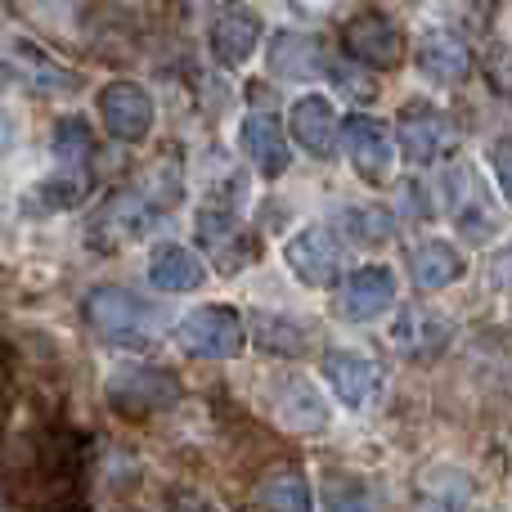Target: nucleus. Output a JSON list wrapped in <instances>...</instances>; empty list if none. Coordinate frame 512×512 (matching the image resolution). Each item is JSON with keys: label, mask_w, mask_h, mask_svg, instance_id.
I'll use <instances>...</instances> for the list:
<instances>
[{"label": "nucleus", "mask_w": 512, "mask_h": 512, "mask_svg": "<svg viewBox=\"0 0 512 512\" xmlns=\"http://www.w3.org/2000/svg\"><path fill=\"white\" fill-rule=\"evenodd\" d=\"M176 346L194 360H239L243 346H248V319L225 301H207V306L180 315Z\"/></svg>", "instance_id": "f257e3e1"}, {"label": "nucleus", "mask_w": 512, "mask_h": 512, "mask_svg": "<svg viewBox=\"0 0 512 512\" xmlns=\"http://www.w3.org/2000/svg\"><path fill=\"white\" fill-rule=\"evenodd\" d=\"M104 396L108 405H113V414L122 418H153L162 414V409H171L180 400V378L167 369H158V364H144V360H131L122 364V369L108 373L104 382Z\"/></svg>", "instance_id": "f03ea898"}, {"label": "nucleus", "mask_w": 512, "mask_h": 512, "mask_svg": "<svg viewBox=\"0 0 512 512\" xmlns=\"http://www.w3.org/2000/svg\"><path fill=\"white\" fill-rule=\"evenodd\" d=\"M342 50L351 54V63L369 72H387L405 59V32L391 14L382 9H360V14L346 18L342 27Z\"/></svg>", "instance_id": "7ed1b4c3"}, {"label": "nucleus", "mask_w": 512, "mask_h": 512, "mask_svg": "<svg viewBox=\"0 0 512 512\" xmlns=\"http://www.w3.org/2000/svg\"><path fill=\"white\" fill-rule=\"evenodd\" d=\"M459 131H454L450 113H441L436 104H405L396 117V149L405 153L409 167H427V162H441L445 153H454Z\"/></svg>", "instance_id": "20e7f679"}, {"label": "nucleus", "mask_w": 512, "mask_h": 512, "mask_svg": "<svg viewBox=\"0 0 512 512\" xmlns=\"http://www.w3.org/2000/svg\"><path fill=\"white\" fill-rule=\"evenodd\" d=\"M158 207L144 198V189H122V194H113L104 207H99L95 225H90V248L95 252H122L131 248V243H140L144 234L153 230V221H158Z\"/></svg>", "instance_id": "39448f33"}, {"label": "nucleus", "mask_w": 512, "mask_h": 512, "mask_svg": "<svg viewBox=\"0 0 512 512\" xmlns=\"http://www.w3.org/2000/svg\"><path fill=\"white\" fill-rule=\"evenodd\" d=\"M445 212H450L454 230L472 243H490L499 230L495 203H490L486 185H481V176L468 167V162L450 167V176H445Z\"/></svg>", "instance_id": "423d86ee"}, {"label": "nucleus", "mask_w": 512, "mask_h": 512, "mask_svg": "<svg viewBox=\"0 0 512 512\" xmlns=\"http://www.w3.org/2000/svg\"><path fill=\"white\" fill-rule=\"evenodd\" d=\"M86 319L113 342H144L158 324V310L131 288H95L86 297Z\"/></svg>", "instance_id": "0eeeda50"}, {"label": "nucleus", "mask_w": 512, "mask_h": 512, "mask_svg": "<svg viewBox=\"0 0 512 512\" xmlns=\"http://www.w3.org/2000/svg\"><path fill=\"white\" fill-rule=\"evenodd\" d=\"M342 144H346V158H351L355 176L364 185H387L391 167H396V135L378 122V117H346L342 122Z\"/></svg>", "instance_id": "6e6552de"}, {"label": "nucleus", "mask_w": 512, "mask_h": 512, "mask_svg": "<svg viewBox=\"0 0 512 512\" xmlns=\"http://www.w3.org/2000/svg\"><path fill=\"white\" fill-rule=\"evenodd\" d=\"M99 117H104V131L122 144H140L144 135L153 131V95L140 86V81H108L99 90Z\"/></svg>", "instance_id": "1a4fd4ad"}, {"label": "nucleus", "mask_w": 512, "mask_h": 512, "mask_svg": "<svg viewBox=\"0 0 512 512\" xmlns=\"http://www.w3.org/2000/svg\"><path fill=\"white\" fill-rule=\"evenodd\" d=\"M283 261L306 288H333L342 279V248H337L333 230L324 225H306L283 243Z\"/></svg>", "instance_id": "9d476101"}, {"label": "nucleus", "mask_w": 512, "mask_h": 512, "mask_svg": "<svg viewBox=\"0 0 512 512\" xmlns=\"http://www.w3.org/2000/svg\"><path fill=\"white\" fill-rule=\"evenodd\" d=\"M194 234L198 243H203V252L212 256V265L221 274H239L252 265V234L239 225V216L230 212V207H203L194 221Z\"/></svg>", "instance_id": "9b49d317"}, {"label": "nucleus", "mask_w": 512, "mask_h": 512, "mask_svg": "<svg viewBox=\"0 0 512 512\" xmlns=\"http://www.w3.org/2000/svg\"><path fill=\"white\" fill-rule=\"evenodd\" d=\"M270 414L288 432H324L328 405L306 373H274L270 382Z\"/></svg>", "instance_id": "f8f14e48"}, {"label": "nucleus", "mask_w": 512, "mask_h": 512, "mask_svg": "<svg viewBox=\"0 0 512 512\" xmlns=\"http://www.w3.org/2000/svg\"><path fill=\"white\" fill-rule=\"evenodd\" d=\"M396 292H400L396 270H387V265H360L355 274H346L337 310L351 324H369V319H382L396 306Z\"/></svg>", "instance_id": "ddd939ff"}, {"label": "nucleus", "mask_w": 512, "mask_h": 512, "mask_svg": "<svg viewBox=\"0 0 512 512\" xmlns=\"http://www.w3.org/2000/svg\"><path fill=\"white\" fill-rule=\"evenodd\" d=\"M288 140H297L310 158H333L342 144V117L328 95H301L288 108Z\"/></svg>", "instance_id": "4468645a"}, {"label": "nucleus", "mask_w": 512, "mask_h": 512, "mask_svg": "<svg viewBox=\"0 0 512 512\" xmlns=\"http://www.w3.org/2000/svg\"><path fill=\"white\" fill-rule=\"evenodd\" d=\"M414 59H418V72H423L427 81H436V86H463L472 72V50L450 27H427V32L418 36Z\"/></svg>", "instance_id": "2eb2a0df"}, {"label": "nucleus", "mask_w": 512, "mask_h": 512, "mask_svg": "<svg viewBox=\"0 0 512 512\" xmlns=\"http://www.w3.org/2000/svg\"><path fill=\"white\" fill-rule=\"evenodd\" d=\"M256 41H261V18L248 5H225L207 27V45L221 68H243L252 59Z\"/></svg>", "instance_id": "dca6fc26"}, {"label": "nucleus", "mask_w": 512, "mask_h": 512, "mask_svg": "<svg viewBox=\"0 0 512 512\" xmlns=\"http://www.w3.org/2000/svg\"><path fill=\"white\" fill-rule=\"evenodd\" d=\"M239 144H243V153L256 162V171L261 176H283L288 171V162H292V140H288V131H283V122L274 113H248L239 122Z\"/></svg>", "instance_id": "f3484780"}, {"label": "nucleus", "mask_w": 512, "mask_h": 512, "mask_svg": "<svg viewBox=\"0 0 512 512\" xmlns=\"http://www.w3.org/2000/svg\"><path fill=\"white\" fill-rule=\"evenodd\" d=\"M328 54L324 41L315 32H301V27H283L270 41V72L288 81H310V77H328Z\"/></svg>", "instance_id": "a211bd4d"}, {"label": "nucleus", "mask_w": 512, "mask_h": 512, "mask_svg": "<svg viewBox=\"0 0 512 512\" xmlns=\"http://www.w3.org/2000/svg\"><path fill=\"white\" fill-rule=\"evenodd\" d=\"M324 378H328V387L337 391V400H342L346 409H364L373 400V391H378L382 373L364 351H328L324 355Z\"/></svg>", "instance_id": "6ab92c4d"}, {"label": "nucleus", "mask_w": 512, "mask_h": 512, "mask_svg": "<svg viewBox=\"0 0 512 512\" xmlns=\"http://www.w3.org/2000/svg\"><path fill=\"white\" fill-rule=\"evenodd\" d=\"M409 274L427 292L450 288V283H459L468 274V256H463V248H454L450 239H427L409 252Z\"/></svg>", "instance_id": "aec40b11"}, {"label": "nucleus", "mask_w": 512, "mask_h": 512, "mask_svg": "<svg viewBox=\"0 0 512 512\" xmlns=\"http://www.w3.org/2000/svg\"><path fill=\"white\" fill-rule=\"evenodd\" d=\"M207 265L198 252H189L185 243H158L149 256V283L158 292H194L203 288Z\"/></svg>", "instance_id": "412c9836"}, {"label": "nucleus", "mask_w": 512, "mask_h": 512, "mask_svg": "<svg viewBox=\"0 0 512 512\" xmlns=\"http://www.w3.org/2000/svg\"><path fill=\"white\" fill-rule=\"evenodd\" d=\"M445 337H450V324H445L436 310H405V315L391 324V346L405 355H432L445 346Z\"/></svg>", "instance_id": "4be33fe9"}, {"label": "nucleus", "mask_w": 512, "mask_h": 512, "mask_svg": "<svg viewBox=\"0 0 512 512\" xmlns=\"http://www.w3.org/2000/svg\"><path fill=\"white\" fill-rule=\"evenodd\" d=\"M256 499H261L265 512H315V499H310V481L301 477L297 468H274L261 477L256 486Z\"/></svg>", "instance_id": "5701e85b"}, {"label": "nucleus", "mask_w": 512, "mask_h": 512, "mask_svg": "<svg viewBox=\"0 0 512 512\" xmlns=\"http://www.w3.org/2000/svg\"><path fill=\"white\" fill-rule=\"evenodd\" d=\"M90 153H95V135L81 117H59L54 122V162L59 171L72 176H90Z\"/></svg>", "instance_id": "b1692460"}, {"label": "nucleus", "mask_w": 512, "mask_h": 512, "mask_svg": "<svg viewBox=\"0 0 512 512\" xmlns=\"http://www.w3.org/2000/svg\"><path fill=\"white\" fill-rule=\"evenodd\" d=\"M86 194H90V176L54 171V176H45L41 185H36L32 194H27V212H32V216H45V212H68V207H77Z\"/></svg>", "instance_id": "393cba45"}, {"label": "nucleus", "mask_w": 512, "mask_h": 512, "mask_svg": "<svg viewBox=\"0 0 512 512\" xmlns=\"http://www.w3.org/2000/svg\"><path fill=\"white\" fill-rule=\"evenodd\" d=\"M14 63H18V77L27 81L32 90H72L77 86V77H72L63 63H54L50 54H41L36 45H27V41H18L14 45Z\"/></svg>", "instance_id": "a878e982"}, {"label": "nucleus", "mask_w": 512, "mask_h": 512, "mask_svg": "<svg viewBox=\"0 0 512 512\" xmlns=\"http://www.w3.org/2000/svg\"><path fill=\"white\" fill-rule=\"evenodd\" d=\"M324 508L328 512H382L378 495L360 477H342V472H333L324 481Z\"/></svg>", "instance_id": "bb28decb"}, {"label": "nucleus", "mask_w": 512, "mask_h": 512, "mask_svg": "<svg viewBox=\"0 0 512 512\" xmlns=\"http://www.w3.org/2000/svg\"><path fill=\"white\" fill-rule=\"evenodd\" d=\"M351 230L360 234L364 243H382L396 234V221H391L387 207H355L351 212Z\"/></svg>", "instance_id": "cd10ccee"}, {"label": "nucleus", "mask_w": 512, "mask_h": 512, "mask_svg": "<svg viewBox=\"0 0 512 512\" xmlns=\"http://www.w3.org/2000/svg\"><path fill=\"white\" fill-rule=\"evenodd\" d=\"M360 72H369V68H360V63H337V68H328V77H333V81H337V90H346V95H355V99H373L378 81H373V77H360Z\"/></svg>", "instance_id": "c85d7f7f"}, {"label": "nucleus", "mask_w": 512, "mask_h": 512, "mask_svg": "<svg viewBox=\"0 0 512 512\" xmlns=\"http://www.w3.org/2000/svg\"><path fill=\"white\" fill-rule=\"evenodd\" d=\"M490 171H495V185L504 194V203L512 207V135H499L490 144Z\"/></svg>", "instance_id": "c756f323"}, {"label": "nucleus", "mask_w": 512, "mask_h": 512, "mask_svg": "<svg viewBox=\"0 0 512 512\" xmlns=\"http://www.w3.org/2000/svg\"><path fill=\"white\" fill-rule=\"evenodd\" d=\"M486 77H490V90H499L504 99H512V50L495 45L486 54Z\"/></svg>", "instance_id": "7c9ffc66"}, {"label": "nucleus", "mask_w": 512, "mask_h": 512, "mask_svg": "<svg viewBox=\"0 0 512 512\" xmlns=\"http://www.w3.org/2000/svg\"><path fill=\"white\" fill-rule=\"evenodd\" d=\"M495 279L504 283V288H512V243H508V248L495 256Z\"/></svg>", "instance_id": "2f4dec72"}, {"label": "nucleus", "mask_w": 512, "mask_h": 512, "mask_svg": "<svg viewBox=\"0 0 512 512\" xmlns=\"http://www.w3.org/2000/svg\"><path fill=\"white\" fill-rule=\"evenodd\" d=\"M5 360H9V351H5V346H0V369H5Z\"/></svg>", "instance_id": "473e14b6"}, {"label": "nucleus", "mask_w": 512, "mask_h": 512, "mask_svg": "<svg viewBox=\"0 0 512 512\" xmlns=\"http://www.w3.org/2000/svg\"><path fill=\"white\" fill-rule=\"evenodd\" d=\"M117 512H135V508H117Z\"/></svg>", "instance_id": "72a5a7b5"}]
</instances>
